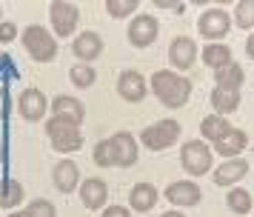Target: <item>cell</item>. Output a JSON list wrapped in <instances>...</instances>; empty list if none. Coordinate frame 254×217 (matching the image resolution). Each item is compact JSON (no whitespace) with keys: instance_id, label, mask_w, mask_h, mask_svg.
I'll use <instances>...</instances> for the list:
<instances>
[{"instance_id":"obj_1","label":"cell","mask_w":254,"mask_h":217,"mask_svg":"<svg viewBox=\"0 0 254 217\" xmlns=\"http://www.w3.org/2000/svg\"><path fill=\"white\" fill-rule=\"evenodd\" d=\"M151 91H154V97H157L163 106L180 109V106H186L189 94H191V80H186L183 74H177V72L160 69V72L151 74Z\"/></svg>"},{"instance_id":"obj_2","label":"cell","mask_w":254,"mask_h":217,"mask_svg":"<svg viewBox=\"0 0 254 217\" xmlns=\"http://www.w3.org/2000/svg\"><path fill=\"white\" fill-rule=\"evenodd\" d=\"M46 135L52 140V148L55 151H63V154H69V151H77L83 148V135H80V126L69 120V117H49L46 120Z\"/></svg>"},{"instance_id":"obj_3","label":"cell","mask_w":254,"mask_h":217,"mask_svg":"<svg viewBox=\"0 0 254 217\" xmlns=\"http://www.w3.org/2000/svg\"><path fill=\"white\" fill-rule=\"evenodd\" d=\"M23 49L37 63H52L55 55H58V40H55V34L46 32V26L32 23V26L23 29Z\"/></svg>"},{"instance_id":"obj_4","label":"cell","mask_w":254,"mask_h":217,"mask_svg":"<svg viewBox=\"0 0 254 217\" xmlns=\"http://www.w3.org/2000/svg\"><path fill=\"white\" fill-rule=\"evenodd\" d=\"M177 137H180V123L177 120H160V123L146 126L140 132V143L146 148H151V151H163V148L174 146Z\"/></svg>"},{"instance_id":"obj_5","label":"cell","mask_w":254,"mask_h":217,"mask_svg":"<svg viewBox=\"0 0 254 217\" xmlns=\"http://www.w3.org/2000/svg\"><path fill=\"white\" fill-rule=\"evenodd\" d=\"M180 163H183V169L191 174V177H200V174H206L211 171V148L206 146V140H189L183 143L180 148Z\"/></svg>"},{"instance_id":"obj_6","label":"cell","mask_w":254,"mask_h":217,"mask_svg":"<svg viewBox=\"0 0 254 217\" xmlns=\"http://www.w3.org/2000/svg\"><path fill=\"white\" fill-rule=\"evenodd\" d=\"M49 17H52V29L58 37H69L77 29V20H80V11L74 3H66V0H55L49 6Z\"/></svg>"},{"instance_id":"obj_7","label":"cell","mask_w":254,"mask_h":217,"mask_svg":"<svg viewBox=\"0 0 254 217\" xmlns=\"http://www.w3.org/2000/svg\"><path fill=\"white\" fill-rule=\"evenodd\" d=\"M231 29V20H229V11L223 9H206L200 14V20H197V32L203 34L206 40H223Z\"/></svg>"},{"instance_id":"obj_8","label":"cell","mask_w":254,"mask_h":217,"mask_svg":"<svg viewBox=\"0 0 254 217\" xmlns=\"http://www.w3.org/2000/svg\"><path fill=\"white\" fill-rule=\"evenodd\" d=\"M46 109H49V100H46V94H43L40 89L29 86V89L20 91V97H17V112H20L23 120L37 123V120L46 117Z\"/></svg>"},{"instance_id":"obj_9","label":"cell","mask_w":254,"mask_h":217,"mask_svg":"<svg viewBox=\"0 0 254 217\" xmlns=\"http://www.w3.org/2000/svg\"><path fill=\"white\" fill-rule=\"evenodd\" d=\"M157 34H160V26H157V20L151 14H137L134 20L128 23V43L134 46V49L151 46L157 40Z\"/></svg>"},{"instance_id":"obj_10","label":"cell","mask_w":254,"mask_h":217,"mask_svg":"<svg viewBox=\"0 0 254 217\" xmlns=\"http://www.w3.org/2000/svg\"><path fill=\"white\" fill-rule=\"evenodd\" d=\"M146 77L140 74L137 69H126V72H120V77H117V94L128 103H140L146 97Z\"/></svg>"},{"instance_id":"obj_11","label":"cell","mask_w":254,"mask_h":217,"mask_svg":"<svg viewBox=\"0 0 254 217\" xmlns=\"http://www.w3.org/2000/svg\"><path fill=\"white\" fill-rule=\"evenodd\" d=\"M112 143V151H115V166L120 169H128L137 163V140L131 132H117L115 137H109Z\"/></svg>"},{"instance_id":"obj_12","label":"cell","mask_w":254,"mask_h":217,"mask_svg":"<svg viewBox=\"0 0 254 217\" xmlns=\"http://www.w3.org/2000/svg\"><path fill=\"white\" fill-rule=\"evenodd\" d=\"M71 52H74V57H77L80 63H89V66H92L94 60L103 55V37L97 32H83V34L74 37Z\"/></svg>"},{"instance_id":"obj_13","label":"cell","mask_w":254,"mask_h":217,"mask_svg":"<svg viewBox=\"0 0 254 217\" xmlns=\"http://www.w3.org/2000/svg\"><path fill=\"white\" fill-rule=\"evenodd\" d=\"M200 197H203V192H200V186H197L194 180H177V183H172V186L166 189V200H169L172 206H180V209L197 206Z\"/></svg>"},{"instance_id":"obj_14","label":"cell","mask_w":254,"mask_h":217,"mask_svg":"<svg viewBox=\"0 0 254 217\" xmlns=\"http://www.w3.org/2000/svg\"><path fill=\"white\" fill-rule=\"evenodd\" d=\"M194 57H197V43L191 37H174L172 46H169V60H172L174 69H180V72L191 69Z\"/></svg>"},{"instance_id":"obj_15","label":"cell","mask_w":254,"mask_h":217,"mask_svg":"<svg viewBox=\"0 0 254 217\" xmlns=\"http://www.w3.org/2000/svg\"><path fill=\"white\" fill-rule=\"evenodd\" d=\"M80 200H83V206L92 209V212L103 209L106 200H109V186H106V180H100V177L83 180L80 183Z\"/></svg>"},{"instance_id":"obj_16","label":"cell","mask_w":254,"mask_h":217,"mask_svg":"<svg viewBox=\"0 0 254 217\" xmlns=\"http://www.w3.org/2000/svg\"><path fill=\"white\" fill-rule=\"evenodd\" d=\"M52 180H55V189L63 194H71L77 186H80V169H77V163H71V160H60L55 171H52Z\"/></svg>"},{"instance_id":"obj_17","label":"cell","mask_w":254,"mask_h":217,"mask_svg":"<svg viewBox=\"0 0 254 217\" xmlns=\"http://www.w3.org/2000/svg\"><path fill=\"white\" fill-rule=\"evenodd\" d=\"M249 174V160L246 157H229L226 163H220L214 169V183L217 186H231V183L243 180Z\"/></svg>"},{"instance_id":"obj_18","label":"cell","mask_w":254,"mask_h":217,"mask_svg":"<svg viewBox=\"0 0 254 217\" xmlns=\"http://www.w3.org/2000/svg\"><path fill=\"white\" fill-rule=\"evenodd\" d=\"M49 109L55 117H69L74 123L80 126L83 117H86V109H83V103L77 97H69V94H58L55 100H49Z\"/></svg>"},{"instance_id":"obj_19","label":"cell","mask_w":254,"mask_h":217,"mask_svg":"<svg viewBox=\"0 0 254 217\" xmlns=\"http://www.w3.org/2000/svg\"><path fill=\"white\" fill-rule=\"evenodd\" d=\"M246 143H249V137H246V132H243V129H229V132H226V135L214 143V148H211V151L223 154L226 160H229V157H240L243 148H246Z\"/></svg>"},{"instance_id":"obj_20","label":"cell","mask_w":254,"mask_h":217,"mask_svg":"<svg viewBox=\"0 0 254 217\" xmlns=\"http://www.w3.org/2000/svg\"><path fill=\"white\" fill-rule=\"evenodd\" d=\"M157 197H160V192L151 186V183H137L131 192H128V206H131V212H151L154 209V203H157Z\"/></svg>"},{"instance_id":"obj_21","label":"cell","mask_w":254,"mask_h":217,"mask_svg":"<svg viewBox=\"0 0 254 217\" xmlns=\"http://www.w3.org/2000/svg\"><path fill=\"white\" fill-rule=\"evenodd\" d=\"M211 106H214V114H220V117L234 114L237 109H240V91L214 86V91H211Z\"/></svg>"},{"instance_id":"obj_22","label":"cell","mask_w":254,"mask_h":217,"mask_svg":"<svg viewBox=\"0 0 254 217\" xmlns=\"http://www.w3.org/2000/svg\"><path fill=\"white\" fill-rule=\"evenodd\" d=\"M214 80H217V86L220 89H231V91H240L243 86V80H246V72H243L240 63H226L223 69H217L214 72Z\"/></svg>"},{"instance_id":"obj_23","label":"cell","mask_w":254,"mask_h":217,"mask_svg":"<svg viewBox=\"0 0 254 217\" xmlns=\"http://www.w3.org/2000/svg\"><path fill=\"white\" fill-rule=\"evenodd\" d=\"M231 126L226 117H220V114H208V117H203V123H200V132H203V137L206 140H211V143H217L220 137L229 132Z\"/></svg>"},{"instance_id":"obj_24","label":"cell","mask_w":254,"mask_h":217,"mask_svg":"<svg viewBox=\"0 0 254 217\" xmlns=\"http://www.w3.org/2000/svg\"><path fill=\"white\" fill-rule=\"evenodd\" d=\"M203 63L217 72V69H223L226 63H231V49L229 46H223V43L206 46V49H203Z\"/></svg>"},{"instance_id":"obj_25","label":"cell","mask_w":254,"mask_h":217,"mask_svg":"<svg viewBox=\"0 0 254 217\" xmlns=\"http://www.w3.org/2000/svg\"><path fill=\"white\" fill-rule=\"evenodd\" d=\"M226 203L234 215H249L252 212V194L246 192V189H231L226 194Z\"/></svg>"},{"instance_id":"obj_26","label":"cell","mask_w":254,"mask_h":217,"mask_svg":"<svg viewBox=\"0 0 254 217\" xmlns=\"http://www.w3.org/2000/svg\"><path fill=\"white\" fill-rule=\"evenodd\" d=\"M69 77L77 89H89L94 80H97V72H94V66H89V63H77V66H71Z\"/></svg>"},{"instance_id":"obj_27","label":"cell","mask_w":254,"mask_h":217,"mask_svg":"<svg viewBox=\"0 0 254 217\" xmlns=\"http://www.w3.org/2000/svg\"><path fill=\"white\" fill-rule=\"evenodd\" d=\"M23 186L17 180H3V206L0 209H14L23 203Z\"/></svg>"},{"instance_id":"obj_28","label":"cell","mask_w":254,"mask_h":217,"mask_svg":"<svg viewBox=\"0 0 254 217\" xmlns=\"http://www.w3.org/2000/svg\"><path fill=\"white\" fill-rule=\"evenodd\" d=\"M234 23L240 29H252L254 26V0H240L234 6Z\"/></svg>"},{"instance_id":"obj_29","label":"cell","mask_w":254,"mask_h":217,"mask_svg":"<svg viewBox=\"0 0 254 217\" xmlns=\"http://www.w3.org/2000/svg\"><path fill=\"white\" fill-rule=\"evenodd\" d=\"M92 157H94V163H97L100 169H112V166H115V151H112V143H109V140H100V143L94 146Z\"/></svg>"},{"instance_id":"obj_30","label":"cell","mask_w":254,"mask_h":217,"mask_svg":"<svg viewBox=\"0 0 254 217\" xmlns=\"http://www.w3.org/2000/svg\"><path fill=\"white\" fill-rule=\"evenodd\" d=\"M106 11H109L115 20L128 17L131 11H137V0H109V3H106Z\"/></svg>"},{"instance_id":"obj_31","label":"cell","mask_w":254,"mask_h":217,"mask_svg":"<svg viewBox=\"0 0 254 217\" xmlns=\"http://www.w3.org/2000/svg\"><path fill=\"white\" fill-rule=\"evenodd\" d=\"M26 215L29 217H58V209H55V203L37 197V200H32V203L26 206Z\"/></svg>"},{"instance_id":"obj_32","label":"cell","mask_w":254,"mask_h":217,"mask_svg":"<svg viewBox=\"0 0 254 217\" xmlns=\"http://www.w3.org/2000/svg\"><path fill=\"white\" fill-rule=\"evenodd\" d=\"M17 77V69H14L12 57L9 55H0V80L6 83V80H14Z\"/></svg>"},{"instance_id":"obj_33","label":"cell","mask_w":254,"mask_h":217,"mask_svg":"<svg viewBox=\"0 0 254 217\" xmlns=\"http://www.w3.org/2000/svg\"><path fill=\"white\" fill-rule=\"evenodd\" d=\"M14 37H17V26L12 20H3L0 23V43H12Z\"/></svg>"},{"instance_id":"obj_34","label":"cell","mask_w":254,"mask_h":217,"mask_svg":"<svg viewBox=\"0 0 254 217\" xmlns=\"http://www.w3.org/2000/svg\"><path fill=\"white\" fill-rule=\"evenodd\" d=\"M154 6H157V9H172V11H177V14L186 11V3H174V0H154Z\"/></svg>"},{"instance_id":"obj_35","label":"cell","mask_w":254,"mask_h":217,"mask_svg":"<svg viewBox=\"0 0 254 217\" xmlns=\"http://www.w3.org/2000/svg\"><path fill=\"white\" fill-rule=\"evenodd\" d=\"M103 217H131V212H128L126 206H109L103 212Z\"/></svg>"},{"instance_id":"obj_36","label":"cell","mask_w":254,"mask_h":217,"mask_svg":"<svg viewBox=\"0 0 254 217\" xmlns=\"http://www.w3.org/2000/svg\"><path fill=\"white\" fill-rule=\"evenodd\" d=\"M6 117V91H3V86H0V120Z\"/></svg>"},{"instance_id":"obj_37","label":"cell","mask_w":254,"mask_h":217,"mask_svg":"<svg viewBox=\"0 0 254 217\" xmlns=\"http://www.w3.org/2000/svg\"><path fill=\"white\" fill-rule=\"evenodd\" d=\"M246 55L254 60V34H249V40H246Z\"/></svg>"},{"instance_id":"obj_38","label":"cell","mask_w":254,"mask_h":217,"mask_svg":"<svg viewBox=\"0 0 254 217\" xmlns=\"http://www.w3.org/2000/svg\"><path fill=\"white\" fill-rule=\"evenodd\" d=\"M160 217H183L180 212H166V215H160Z\"/></svg>"},{"instance_id":"obj_39","label":"cell","mask_w":254,"mask_h":217,"mask_svg":"<svg viewBox=\"0 0 254 217\" xmlns=\"http://www.w3.org/2000/svg\"><path fill=\"white\" fill-rule=\"evenodd\" d=\"M9 217H29V215H26V212H12Z\"/></svg>"},{"instance_id":"obj_40","label":"cell","mask_w":254,"mask_h":217,"mask_svg":"<svg viewBox=\"0 0 254 217\" xmlns=\"http://www.w3.org/2000/svg\"><path fill=\"white\" fill-rule=\"evenodd\" d=\"M0 206H3V180H0Z\"/></svg>"},{"instance_id":"obj_41","label":"cell","mask_w":254,"mask_h":217,"mask_svg":"<svg viewBox=\"0 0 254 217\" xmlns=\"http://www.w3.org/2000/svg\"><path fill=\"white\" fill-rule=\"evenodd\" d=\"M0 160H3V146H0Z\"/></svg>"},{"instance_id":"obj_42","label":"cell","mask_w":254,"mask_h":217,"mask_svg":"<svg viewBox=\"0 0 254 217\" xmlns=\"http://www.w3.org/2000/svg\"><path fill=\"white\" fill-rule=\"evenodd\" d=\"M0 11H3V9H0Z\"/></svg>"}]
</instances>
